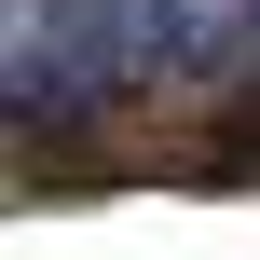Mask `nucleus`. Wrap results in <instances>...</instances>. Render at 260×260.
I'll return each mask as SVG.
<instances>
[{
    "instance_id": "1",
    "label": "nucleus",
    "mask_w": 260,
    "mask_h": 260,
    "mask_svg": "<svg viewBox=\"0 0 260 260\" xmlns=\"http://www.w3.org/2000/svg\"><path fill=\"white\" fill-rule=\"evenodd\" d=\"M0 96H14V123L151 96V0H14L0 14Z\"/></svg>"
}]
</instances>
